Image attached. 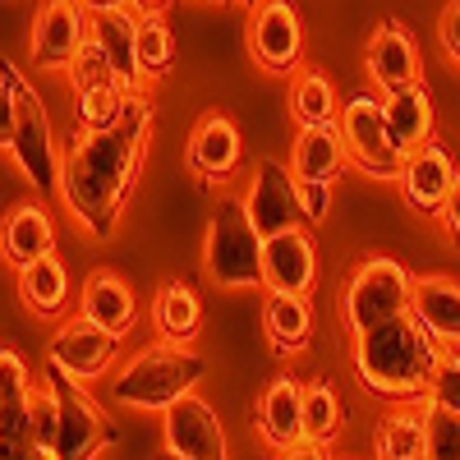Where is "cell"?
Returning <instances> with one entry per match:
<instances>
[{
  "mask_svg": "<svg viewBox=\"0 0 460 460\" xmlns=\"http://www.w3.org/2000/svg\"><path fill=\"white\" fill-rule=\"evenodd\" d=\"M147 138H152V97L134 93L120 120L106 129H84V138L69 147L60 171V199L93 240H111L115 226H120V212L143 171Z\"/></svg>",
  "mask_w": 460,
  "mask_h": 460,
  "instance_id": "cell-1",
  "label": "cell"
},
{
  "mask_svg": "<svg viewBox=\"0 0 460 460\" xmlns=\"http://www.w3.org/2000/svg\"><path fill=\"white\" fill-rule=\"evenodd\" d=\"M438 355H442L438 336L424 332V323L414 314L387 318L355 336V373L373 396H387V401L424 396Z\"/></svg>",
  "mask_w": 460,
  "mask_h": 460,
  "instance_id": "cell-2",
  "label": "cell"
},
{
  "mask_svg": "<svg viewBox=\"0 0 460 460\" xmlns=\"http://www.w3.org/2000/svg\"><path fill=\"white\" fill-rule=\"evenodd\" d=\"M208 377L203 355H194L180 341H157L138 350L111 382V396L129 410H166L180 396H189Z\"/></svg>",
  "mask_w": 460,
  "mask_h": 460,
  "instance_id": "cell-3",
  "label": "cell"
},
{
  "mask_svg": "<svg viewBox=\"0 0 460 460\" xmlns=\"http://www.w3.org/2000/svg\"><path fill=\"white\" fill-rule=\"evenodd\" d=\"M203 272L212 286L240 290V286H262V235L249 221L244 203L226 199L217 203L203 240Z\"/></svg>",
  "mask_w": 460,
  "mask_h": 460,
  "instance_id": "cell-4",
  "label": "cell"
},
{
  "mask_svg": "<svg viewBox=\"0 0 460 460\" xmlns=\"http://www.w3.org/2000/svg\"><path fill=\"white\" fill-rule=\"evenodd\" d=\"M410 299H414V277L405 272V262L396 258H368L355 267V277L345 281V295H341V318L350 327V336L387 323V318H401L410 314Z\"/></svg>",
  "mask_w": 460,
  "mask_h": 460,
  "instance_id": "cell-5",
  "label": "cell"
},
{
  "mask_svg": "<svg viewBox=\"0 0 460 460\" xmlns=\"http://www.w3.org/2000/svg\"><path fill=\"white\" fill-rule=\"evenodd\" d=\"M10 157L19 166V175L32 184L37 199H60V152H56V134H51V115L37 97V88H28L19 79V120H14V143Z\"/></svg>",
  "mask_w": 460,
  "mask_h": 460,
  "instance_id": "cell-6",
  "label": "cell"
},
{
  "mask_svg": "<svg viewBox=\"0 0 460 460\" xmlns=\"http://www.w3.org/2000/svg\"><path fill=\"white\" fill-rule=\"evenodd\" d=\"M336 129H341V138H345V157H350V166H359L364 175H377V180H401L405 157L392 147L382 97H373V93H355L350 102L341 106Z\"/></svg>",
  "mask_w": 460,
  "mask_h": 460,
  "instance_id": "cell-7",
  "label": "cell"
},
{
  "mask_svg": "<svg viewBox=\"0 0 460 460\" xmlns=\"http://www.w3.org/2000/svg\"><path fill=\"white\" fill-rule=\"evenodd\" d=\"M47 387L60 401V433H56V456L51 460H93L102 447L115 442L111 414L84 392L79 377L60 368H47Z\"/></svg>",
  "mask_w": 460,
  "mask_h": 460,
  "instance_id": "cell-8",
  "label": "cell"
},
{
  "mask_svg": "<svg viewBox=\"0 0 460 460\" xmlns=\"http://www.w3.org/2000/svg\"><path fill=\"white\" fill-rule=\"evenodd\" d=\"M249 51L267 74H295L304 56V28L290 0H258L249 19Z\"/></svg>",
  "mask_w": 460,
  "mask_h": 460,
  "instance_id": "cell-9",
  "label": "cell"
},
{
  "mask_svg": "<svg viewBox=\"0 0 460 460\" xmlns=\"http://www.w3.org/2000/svg\"><path fill=\"white\" fill-rule=\"evenodd\" d=\"M244 212L258 226L262 240H272V235H281V230L299 226L304 212H299V180H295V171L272 162V157H262L258 171H253V184H249Z\"/></svg>",
  "mask_w": 460,
  "mask_h": 460,
  "instance_id": "cell-10",
  "label": "cell"
},
{
  "mask_svg": "<svg viewBox=\"0 0 460 460\" xmlns=\"http://www.w3.org/2000/svg\"><path fill=\"white\" fill-rule=\"evenodd\" d=\"M47 359H51V368L79 377V382H97V377L111 373L115 359H120V341L102 327H93L88 318H74L51 336Z\"/></svg>",
  "mask_w": 460,
  "mask_h": 460,
  "instance_id": "cell-11",
  "label": "cell"
},
{
  "mask_svg": "<svg viewBox=\"0 0 460 460\" xmlns=\"http://www.w3.org/2000/svg\"><path fill=\"white\" fill-rule=\"evenodd\" d=\"M88 37L102 47L106 65L115 69V79H120L129 97L147 93V74L138 65V10L134 5H111V10L88 14Z\"/></svg>",
  "mask_w": 460,
  "mask_h": 460,
  "instance_id": "cell-12",
  "label": "cell"
},
{
  "mask_svg": "<svg viewBox=\"0 0 460 460\" xmlns=\"http://www.w3.org/2000/svg\"><path fill=\"white\" fill-rule=\"evenodd\" d=\"M162 414H166V429H162L166 433V451L189 456V460H230L221 419L212 414V405H203L199 396H180Z\"/></svg>",
  "mask_w": 460,
  "mask_h": 460,
  "instance_id": "cell-13",
  "label": "cell"
},
{
  "mask_svg": "<svg viewBox=\"0 0 460 460\" xmlns=\"http://www.w3.org/2000/svg\"><path fill=\"white\" fill-rule=\"evenodd\" d=\"M88 42V10L79 0H47L32 23V65L60 69Z\"/></svg>",
  "mask_w": 460,
  "mask_h": 460,
  "instance_id": "cell-14",
  "label": "cell"
},
{
  "mask_svg": "<svg viewBox=\"0 0 460 460\" xmlns=\"http://www.w3.org/2000/svg\"><path fill=\"white\" fill-rule=\"evenodd\" d=\"M318 277V253L314 240L299 226L281 230V235L262 240V286L281 295H309Z\"/></svg>",
  "mask_w": 460,
  "mask_h": 460,
  "instance_id": "cell-15",
  "label": "cell"
},
{
  "mask_svg": "<svg viewBox=\"0 0 460 460\" xmlns=\"http://www.w3.org/2000/svg\"><path fill=\"white\" fill-rule=\"evenodd\" d=\"M364 69H368V79H373V88L382 97L401 93V88H414L419 84V47H414V37L396 19H387L368 37Z\"/></svg>",
  "mask_w": 460,
  "mask_h": 460,
  "instance_id": "cell-16",
  "label": "cell"
},
{
  "mask_svg": "<svg viewBox=\"0 0 460 460\" xmlns=\"http://www.w3.org/2000/svg\"><path fill=\"white\" fill-rule=\"evenodd\" d=\"M244 157V138L235 129V120L230 115H203V120L194 125V134H189V171H194L199 180H230L235 175Z\"/></svg>",
  "mask_w": 460,
  "mask_h": 460,
  "instance_id": "cell-17",
  "label": "cell"
},
{
  "mask_svg": "<svg viewBox=\"0 0 460 460\" xmlns=\"http://www.w3.org/2000/svg\"><path fill=\"white\" fill-rule=\"evenodd\" d=\"M456 175H460V171H456V162H451V152L429 138L419 152H410V157H405V166H401V194H405V203L419 208V212H442Z\"/></svg>",
  "mask_w": 460,
  "mask_h": 460,
  "instance_id": "cell-18",
  "label": "cell"
},
{
  "mask_svg": "<svg viewBox=\"0 0 460 460\" xmlns=\"http://www.w3.org/2000/svg\"><path fill=\"white\" fill-rule=\"evenodd\" d=\"M79 318L111 332L115 341H125L134 332V318H138V299L115 272H93L79 290Z\"/></svg>",
  "mask_w": 460,
  "mask_h": 460,
  "instance_id": "cell-19",
  "label": "cell"
},
{
  "mask_svg": "<svg viewBox=\"0 0 460 460\" xmlns=\"http://www.w3.org/2000/svg\"><path fill=\"white\" fill-rule=\"evenodd\" d=\"M0 253H5V262L14 272L56 253V226H51L42 203H19L5 212V221H0Z\"/></svg>",
  "mask_w": 460,
  "mask_h": 460,
  "instance_id": "cell-20",
  "label": "cell"
},
{
  "mask_svg": "<svg viewBox=\"0 0 460 460\" xmlns=\"http://www.w3.org/2000/svg\"><path fill=\"white\" fill-rule=\"evenodd\" d=\"M345 157V138L336 125H299L295 152H290V171L299 184H332L341 175Z\"/></svg>",
  "mask_w": 460,
  "mask_h": 460,
  "instance_id": "cell-21",
  "label": "cell"
},
{
  "mask_svg": "<svg viewBox=\"0 0 460 460\" xmlns=\"http://www.w3.org/2000/svg\"><path fill=\"white\" fill-rule=\"evenodd\" d=\"M410 314L438 341L460 345V281L456 277H414Z\"/></svg>",
  "mask_w": 460,
  "mask_h": 460,
  "instance_id": "cell-22",
  "label": "cell"
},
{
  "mask_svg": "<svg viewBox=\"0 0 460 460\" xmlns=\"http://www.w3.org/2000/svg\"><path fill=\"white\" fill-rule=\"evenodd\" d=\"M382 111H387V134H392V147L401 157L419 152L433 134V97L424 88H401V93H387L382 97Z\"/></svg>",
  "mask_w": 460,
  "mask_h": 460,
  "instance_id": "cell-23",
  "label": "cell"
},
{
  "mask_svg": "<svg viewBox=\"0 0 460 460\" xmlns=\"http://www.w3.org/2000/svg\"><path fill=\"white\" fill-rule=\"evenodd\" d=\"M258 429H262V438L272 442L277 451L281 447H295L304 438V387H299L295 377H277L272 387L262 392Z\"/></svg>",
  "mask_w": 460,
  "mask_h": 460,
  "instance_id": "cell-24",
  "label": "cell"
},
{
  "mask_svg": "<svg viewBox=\"0 0 460 460\" xmlns=\"http://www.w3.org/2000/svg\"><path fill=\"white\" fill-rule=\"evenodd\" d=\"M262 327H267V341H272L277 355H299L314 336V314L304 295H281V290H267V304H262Z\"/></svg>",
  "mask_w": 460,
  "mask_h": 460,
  "instance_id": "cell-25",
  "label": "cell"
},
{
  "mask_svg": "<svg viewBox=\"0 0 460 460\" xmlns=\"http://www.w3.org/2000/svg\"><path fill=\"white\" fill-rule=\"evenodd\" d=\"M19 295L37 318H60L69 304V272L56 253L37 258L28 267H19Z\"/></svg>",
  "mask_w": 460,
  "mask_h": 460,
  "instance_id": "cell-26",
  "label": "cell"
},
{
  "mask_svg": "<svg viewBox=\"0 0 460 460\" xmlns=\"http://www.w3.org/2000/svg\"><path fill=\"white\" fill-rule=\"evenodd\" d=\"M377 460H429V419L424 410H392L382 414L373 433Z\"/></svg>",
  "mask_w": 460,
  "mask_h": 460,
  "instance_id": "cell-27",
  "label": "cell"
},
{
  "mask_svg": "<svg viewBox=\"0 0 460 460\" xmlns=\"http://www.w3.org/2000/svg\"><path fill=\"white\" fill-rule=\"evenodd\" d=\"M199 318H203L199 295L189 290L184 281H166V286L157 290V299H152V323H157L162 341L189 345V341H194V332H199Z\"/></svg>",
  "mask_w": 460,
  "mask_h": 460,
  "instance_id": "cell-28",
  "label": "cell"
},
{
  "mask_svg": "<svg viewBox=\"0 0 460 460\" xmlns=\"http://www.w3.org/2000/svg\"><path fill=\"white\" fill-rule=\"evenodd\" d=\"M290 111L299 125H336L341 115V102H336V88L323 69H304L295 88H290Z\"/></svg>",
  "mask_w": 460,
  "mask_h": 460,
  "instance_id": "cell-29",
  "label": "cell"
},
{
  "mask_svg": "<svg viewBox=\"0 0 460 460\" xmlns=\"http://www.w3.org/2000/svg\"><path fill=\"white\" fill-rule=\"evenodd\" d=\"M171 60H175V37H171L166 19L162 14H138V65L147 74V84L162 79L171 69Z\"/></svg>",
  "mask_w": 460,
  "mask_h": 460,
  "instance_id": "cell-30",
  "label": "cell"
},
{
  "mask_svg": "<svg viewBox=\"0 0 460 460\" xmlns=\"http://www.w3.org/2000/svg\"><path fill=\"white\" fill-rule=\"evenodd\" d=\"M341 429V401L327 382H309L304 387V438L309 442H332Z\"/></svg>",
  "mask_w": 460,
  "mask_h": 460,
  "instance_id": "cell-31",
  "label": "cell"
},
{
  "mask_svg": "<svg viewBox=\"0 0 460 460\" xmlns=\"http://www.w3.org/2000/svg\"><path fill=\"white\" fill-rule=\"evenodd\" d=\"M65 69H69V84H74V93H93V88H111V84H120V79H115V69L106 65L102 47L93 42V37L79 47V56H74Z\"/></svg>",
  "mask_w": 460,
  "mask_h": 460,
  "instance_id": "cell-32",
  "label": "cell"
},
{
  "mask_svg": "<svg viewBox=\"0 0 460 460\" xmlns=\"http://www.w3.org/2000/svg\"><path fill=\"white\" fill-rule=\"evenodd\" d=\"M129 93L120 84H111V88H93V93H79V120L84 129H106L120 120V111H125Z\"/></svg>",
  "mask_w": 460,
  "mask_h": 460,
  "instance_id": "cell-33",
  "label": "cell"
},
{
  "mask_svg": "<svg viewBox=\"0 0 460 460\" xmlns=\"http://www.w3.org/2000/svg\"><path fill=\"white\" fill-rule=\"evenodd\" d=\"M424 396H429V405L460 414V350H442V355H438Z\"/></svg>",
  "mask_w": 460,
  "mask_h": 460,
  "instance_id": "cell-34",
  "label": "cell"
},
{
  "mask_svg": "<svg viewBox=\"0 0 460 460\" xmlns=\"http://www.w3.org/2000/svg\"><path fill=\"white\" fill-rule=\"evenodd\" d=\"M429 419V460H460V414L424 405Z\"/></svg>",
  "mask_w": 460,
  "mask_h": 460,
  "instance_id": "cell-35",
  "label": "cell"
},
{
  "mask_svg": "<svg viewBox=\"0 0 460 460\" xmlns=\"http://www.w3.org/2000/svg\"><path fill=\"white\" fill-rule=\"evenodd\" d=\"M14 120H19V69L0 60V152L14 143Z\"/></svg>",
  "mask_w": 460,
  "mask_h": 460,
  "instance_id": "cell-36",
  "label": "cell"
},
{
  "mask_svg": "<svg viewBox=\"0 0 460 460\" xmlns=\"http://www.w3.org/2000/svg\"><path fill=\"white\" fill-rule=\"evenodd\" d=\"M32 392V377H28V364L19 350L0 345V401H14V396H28Z\"/></svg>",
  "mask_w": 460,
  "mask_h": 460,
  "instance_id": "cell-37",
  "label": "cell"
},
{
  "mask_svg": "<svg viewBox=\"0 0 460 460\" xmlns=\"http://www.w3.org/2000/svg\"><path fill=\"white\" fill-rule=\"evenodd\" d=\"M299 212L309 221H327V212H332V184H299Z\"/></svg>",
  "mask_w": 460,
  "mask_h": 460,
  "instance_id": "cell-38",
  "label": "cell"
},
{
  "mask_svg": "<svg viewBox=\"0 0 460 460\" xmlns=\"http://www.w3.org/2000/svg\"><path fill=\"white\" fill-rule=\"evenodd\" d=\"M438 37H442V47H447V56L460 65V0H451L447 5V14H442V28H438Z\"/></svg>",
  "mask_w": 460,
  "mask_h": 460,
  "instance_id": "cell-39",
  "label": "cell"
},
{
  "mask_svg": "<svg viewBox=\"0 0 460 460\" xmlns=\"http://www.w3.org/2000/svg\"><path fill=\"white\" fill-rule=\"evenodd\" d=\"M277 460H332L327 456V442H309V438H299L295 447H281Z\"/></svg>",
  "mask_w": 460,
  "mask_h": 460,
  "instance_id": "cell-40",
  "label": "cell"
},
{
  "mask_svg": "<svg viewBox=\"0 0 460 460\" xmlns=\"http://www.w3.org/2000/svg\"><path fill=\"white\" fill-rule=\"evenodd\" d=\"M442 226H447V235L451 240H460V175H456V184H451V194H447V203H442Z\"/></svg>",
  "mask_w": 460,
  "mask_h": 460,
  "instance_id": "cell-41",
  "label": "cell"
},
{
  "mask_svg": "<svg viewBox=\"0 0 460 460\" xmlns=\"http://www.w3.org/2000/svg\"><path fill=\"white\" fill-rule=\"evenodd\" d=\"M129 5H134L138 14H162V10L171 5V0H129Z\"/></svg>",
  "mask_w": 460,
  "mask_h": 460,
  "instance_id": "cell-42",
  "label": "cell"
},
{
  "mask_svg": "<svg viewBox=\"0 0 460 460\" xmlns=\"http://www.w3.org/2000/svg\"><path fill=\"white\" fill-rule=\"evenodd\" d=\"M79 5H84L88 14H97V10H111V5H129V0H79Z\"/></svg>",
  "mask_w": 460,
  "mask_h": 460,
  "instance_id": "cell-43",
  "label": "cell"
},
{
  "mask_svg": "<svg viewBox=\"0 0 460 460\" xmlns=\"http://www.w3.org/2000/svg\"><path fill=\"white\" fill-rule=\"evenodd\" d=\"M157 460H189V456H175V451H162Z\"/></svg>",
  "mask_w": 460,
  "mask_h": 460,
  "instance_id": "cell-44",
  "label": "cell"
},
{
  "mask_svg": "<svg viewBox=\"0 0 460 460\" xmlns=\"http://www.w3.org/2000/svg\"><path fill=\"white\" fill-rule=\"evenodd\" d=\"M212 5H235V0H212Z\"/></svg>",
  "mask_w": 460,
  "mask_h": 460,
  "instance_id": "cell-45",
  "label": "cell"
},
{
  "mask_svg": "<svg viewBox=\"0 0 460 460\" xmlns=\"http://www.w3.org/2000/svg\"><path fill=\"white\" fill-rule=\"evenodd\" d=\"M249 5H253V0H249Z\"/></svg>",
  "mask_w": 460,
  "mask_h": 460,
  "instance_id": "cell-46",
  "label": "cell"
}]
</instances>
